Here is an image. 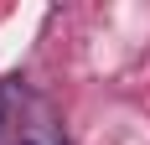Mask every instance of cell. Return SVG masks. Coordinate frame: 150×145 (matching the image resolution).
Here are the masks:
<instances>
[{
	"instance_id": "1",
	"label": "cell",
	"mask_w": 150,
	"mask_h": 145,
	"mask_svg": "<svg viewBox=\"0 0 150 145\" xmlns=\"http://www.w3.org/2000/svg\"><path fill=\"white\" fill-rule=\"evenodd\" d=\"M11 114H16V83H0V135L11 130Z\"/></svg>"
}]
</instances>
